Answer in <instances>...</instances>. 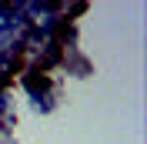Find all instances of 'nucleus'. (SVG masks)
<instances>
[{"label":"nucleus","mask_w":147,"mask_h":144,"mask_svg":"<svg viewBox=\"0 0 147 144\" xmlns=\"http://www.w3.org/2000/svg\"><path fill=\"white\" fill-rule=\"evenodd\" d=\"M0 144H10V141H0Z\"/></svg>","instance_id":"nucleus-1"}]
</instances>
